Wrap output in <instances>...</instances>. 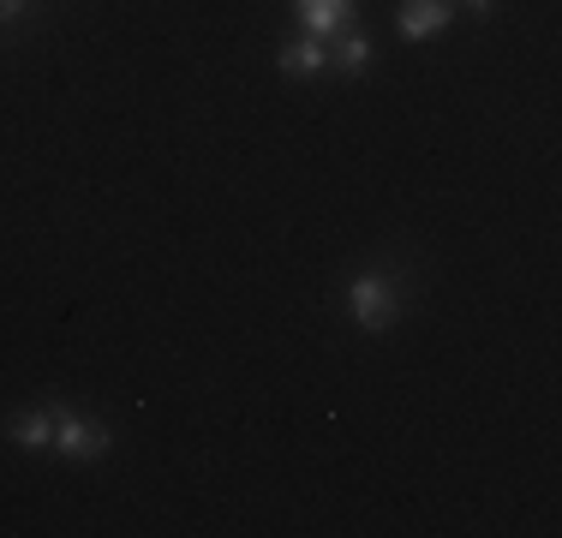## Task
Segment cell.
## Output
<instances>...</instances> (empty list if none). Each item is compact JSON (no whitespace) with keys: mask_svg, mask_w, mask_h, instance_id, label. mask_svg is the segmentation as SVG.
<instances>
[{"mask_svg":"<svg viewBox=\"0 0 562 538\" xmlns=\"http://www.w3.org/2000/svg\"><path fill=\"white\" fill-rule=\"evenodd\" d=\"M347 312L366 335H390L401 323V276L390 269H359L347 276Z\"/></svg>","mask_w":562,"mask_h":538,"instance_id":"cell-1","label":"cell"},{"mask_svg":"<svg viewBox=\"0 0 562 538\" xmlns=\"http://www.w3.org/2000/svg\"><path fill=\"white\" fill-rule=\"evenodd\" d=\"M48 425H55L48 449H55L60 461H72V467H90V461H102V455L114 449V430L102 419H90V413L66 407V401H48Z\"/></svg>","mask_w":562,"mask_h":538,"instance_id":"cell-2","label":"cell"},{"mask_svg":"<svg viewBox=\"0 0 562 538\" xmlns=\"http://www.w3.org/2000/svg\"><path fill=\"white\" fill-rule=\"evenodd\" d=\"M454 19V0H401L395 7V31L407 36V43H431V36H443Z\"/></svg>","mask_w":562,"mask_h":538,"instance_id":"cell-3","label":"cell"},{"mask_svg":"<svg viewBox=\"0 0 562 538\" xmlns=\"http://www.w3.org/2000/svg\"><path fill=\"white\" fill-rule=\"evenodd\" d=\"M276 66H281V78H317V72H329V43L324 36H288L276 48Z\"/></svg>","mask_w":562,"mask_h":538,"instance_id":"cell-4","label":"cell"},{"mask_svg":"<svg viewBox=\"0 0 562 538\" xmlns=\"http://www.w3.org/2000/svg\"><path fill=\"white\" fill-rule=\"evenodd\" d=\"M293 12H300V24H305V36H336L347 31V24L359 19V0H293Z\"/></svg>","mask_w":562,"mask_h":538,"instance_id":"cell-5","label":"cell"},{"mask_svg":"<svg viewBox=\"0 0 562 538\" xmlns=\"http://www.w3.org/2000/svg\"><path fill=\"white\" fill-rule=\"evenodd\" d=\"M371 60H378V43H371V36L359 31V19L347 24V31H336V36H329V66H336L341 78H359Z\"/></svg>","mask_w":562,"mask_h":538,"instance_id":"cell-6","label":"cell"},{"mask_svg":"<svg viewBox=\"0 0 562 538\" xmlns=\"http://www.w3.org/2000/svg\"><path fill=\"white\" fill-rule=\"evenodd\" d=\"M0 437L12 442V449H48V437H55V425H48V407H19L0 419Z\"/></svg>","mask_w":562,"mask_h":538,"instance_id":"cell-7","label":"cell"},{"mask_svg":"<svg viewBox=\"0 0 562 538\" xmlns=\"http://www.w3.org/2000/svg\"><path fill=\"white\" fill-rule=\"evenodd\" d=\"M31 12V0H0V24H19Z\"/></svg>","mask_w":562,"mask_h":538,"instance_id":"cell-8","label":"cell"},{"mask_svg":"<svg viewBox=\"0 0 562 538\" xmlns=\"http://www.w3.org/2000/svg\"><path fill=\"white\" fill-rule=\"evenodd\" d=\"M461 7H473L479 19H491V12H497V0H461Z\"/></svg>","mask_w":562,"mask_h":538,"instance_id":"cell-9","label":"cell"}]
</instances>
